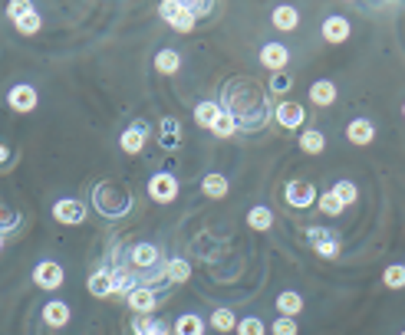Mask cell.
Listing matches in <instances>:
<instances>
[{
	"label": "cell",
	"mask_w": 405,
	"mask_h": 335,
	"mask_svg": "<svg viewBox=\"0 0 405 335\" xmlns=\"http://www.w3.org/2000/svg\"><path fill=\"white\" fill-rule=\"evenodd\" d=\"M92 207L102 214V217H126L132 211V194H129L122 184H99L92 191Z\"/></svg>",
	"instance_id": "6da1fadb"
},
{
	"label": "cell",
	"mask_w": 405,
	"mask_h": 335,
	"mask_svg": "<svg viewBox=\"0 0 405 335\" xmlns=\"http://www.w3.org/2000/svg\"><path fill=\"white\" fill-rule=\"evenodd\" d=\"M158 17H162V20L172 26L175 33H191V30H195V24H198V20L188 13L185 0H165V3H158Z\"/></svg>",
	"instance_id": "7a4b0ae2"
},
{
	"label": "cell",
	"mask_w": 405,
	"mask_h": 335,
	"mask_svg": "<svg viewBox=\"0 0 405 335\" xmlns=\"http://www.w3.org/2000/svg\"><path fill=\"white\" fill-rule=\"evenodd\" d=\"M149 198L155 204H172L178 198V178L168 171H158L149 178Z\"/></svg>",
	"instance_id": "3957f363"
},
{
	"label": "cell",
	"mask_w": 405,
	"mask_h": 335,
	"mask_svg": "<svg viewBox=\"0 0 405 335\" xmlns=\"http://www.w3.org/2000/svg\"><path fill=\"white\" fill-rule=\"evenodd\" d=\"M158 263H162V250L155 247V243H135V247L129 250V266H132V270L149 273Z\"/></svg>",
	"instance_id": "277c9868"
},
{
	"label": "cell",
	"mask_w": 405,
	"mask_h": 335,
	"mask_svg": "<svg viewBox=\"0 0 405 335\" xmlns=\"http://www.w3.org/2000/svg\"><path fill=\"white\" fill-rule=\"evenodd\" d=\"M274 119H277L280 128H290V132H297V128L306 122V109L300 105V102L283 99V102H277V105H274Z\"/></svg>",
	"instance_id": "5b68a950"
},
{
	"label": "cell",
	"mask_w": 405,
	"mask_h": 335,
	"mask_svg": "<svg viewBox=\"0 0 405 335\" xmlns=\"http://www.w3.org/2000/svg\"><path fill=\"white\" fill-rule=\"evenodd\" d=\"M63 280H66V273L56 260H43V263H37V270H33V283H37L40 289H47V293L60 289Z\"/></svg>",
	"instance_id": "8992f818"
},
{
	"label": "cell",
	"mask_w": 405,
	"mask_h": 335,
	"mask_svg": "<svg viewBox=\"0 0 405 335\" xmlns=\"http://www.w3.org/2000/svg\"><path fill=\"white\" fill-rule=\"evenodd\" d=\"M129 309L135 312V316H152L155 306H158V289H152V286H135L132 293L126 296Z\"/></svg>",
	"instance_id": "52a82bcc"
},
{
	"label": "cell",
	"mask_w": 405,
	"mask_h": 335,
	"mask_svg": "<svg viewBox=\"0 0 405 335\" xmlns=\"http://www.w3.org/2000/svg\"><path fill=\"white\" fill-rule=\"evenodd\" d=\"M37 102H40V96H37V89L30 86V83H17V86L7 92V105H10L13 112H20V115L33 112L37 109Z\"/></svg>",
	"instance_id": "ba28073f"
},
{
	"label": "cell",
	"mask_w": 405,
	"mask_h": 335,
	"mask_svg": "<svg viewBox=\"0 0 405 335\" xmlns=\"http://www.w3.org/2000/svg\"><path fill=\"white\" fill-rule=\"evenodd\" d=\"M86 204L83 200H73V198H63V200H56L53 204V217L60 223H69V227H76V223L86 221Z\"/></svg>",
	"instance_id": "9c48e42d"
},
{
	"label": "cell",
	"mask_w": 405,
	"mask_h": 335,
	"mask_svg": "<svg viewBox=\"0 0 405 335\" xmlns=\"http://www.w3.org/2000/svg\"><path fill=\"white\" fill-rule=\"evenodd\" d=\"M306 240L313 243V250H317L320 257H327V260L340 257V237H336V234H327L323 227H310V230H306Z\"/></svg>",
	"instance_id": "30bf717a"
},
{
	"label": "cell",
	"mask_w": 405,
	"mask_h": 335,
	"mask_svg": "<svg viewBox=\"0 0 405 335\" xmlns=\"http://www.w3.org/2000/svg\"><path fill=\"white\" fill-rule=\"evenodd\" d=\"M283 198H287V204H290V207H300V211H304V207H310V204H317V187L313 184H306V181H290V184L283 187Z\"/></svg>",
	"instance_id": "8fae6325"
},
{
	"label": "cell",
	"mask_w": 405,
	"mask_h": 335,
	"mask_svg": "<svg viewBox=\"0 0 405 335\" xmlns=\"http://www.w3.org/2000/svg\"><path fill=\"white\" fill-rule=\"evenodd\" d=\"M287 62H290V50H287L283 43H264V46H261V66H264V69L283 73Z\"/></svg>",
	"instance_id": "7c38bea8"
},
{
	"label": "cell",
	"mask_w": 405,
	"mask_h": 335,
	"mask_svg": "<svg viewBox=\"0 0 405 335\" xmlns=\"http://www.w3.org/2000/svg\"><path fill=\"white\" fill-rule=\"evenodd\" d=\"M145 141H149V125L145 122H132L119 135V148L126 151V155H139L142 148H145Z\"/></svg>",
	"instance_id": "4fadbf2b"
},
{
	"label": "cell",
	"mask_w": 405,
	"mask_h": 335,
	"mask_svg": "<svg viewBox=\"0 0 405 335\" xmlns=\"http://www.w3.org/2000/svg\"><path fill=\"white\" fill-rule=\"evenodd\" d=\"M349 33H353V26H349V20H346V17H340V13H333V17H327V20H323V40H327V43H333V46L346 43V40H349Z\"/></svg>",
	"instance_id": "5bb4252c"
},
{
	"label": "cell",
	"mask_w": 405,
	"mask_h": 335,
	"mask_svg": "<svg viewBox=\"0 0 405 335\" xmlns=\"http://www.w3.org/2000/svg\"><path fill=\"white\" fill-rule=\"evenodd\" d=\"M270 24H274V30H280V33H293V30L300 26V10H297L293 3H280V7H274V13H270Z\"/></svg>",
	"instance_id": "9a60e30c"
},
{
	"label": "cell",
	"mask_w": 405,
	"mask_h": 335,
	"mask_svg": "<svg viewBox=\"0 0 405 335\" xmlns=\"http://www.w3.org/2000/svg\"><path fill=\"white\" fill-rule=\"evenodd\" d=\"M336 83H329V79H317L313 86H310V102L320 105V109H329L333 102H336Z\"/></svg>",
	"instance_id": "2e32d148"
},
{
	"label": "cell",
	"mask_w": 405,
	"mask_h": 335,
	"mask_svg": "<svg viewBox=\"0 0 405 335\" xmlns=\"http://www.w3.org/2000/svg\"><path fill=\"white\" fill-rule=\"evenodd\" d=\"M86 286H89V293H92L96 299H109L113 296V270H109V266L96 270V273L86 280Z\"/></svg>",
	"instance_id": "e0dca14e"
},
{
	"label": "cell",
	"mask_w": 405,
	"mask_h": 335,
	"mask_svg": "<svg viewBox=\"0 0 405 335\" xmlns=\"http://www.w3.org/2000/svg\"><path fill=\"white\" fill-rule=\"evenodd\" d=\"M346 138L353 145H369L376 138V125L369 122V119H353V122L346 125Z\"/></svg>",
	"instance_id": "ac0fdd59"
},
{
	"label": "cell",
	"mask_w": 405,
	"mask_h": 335,
	"mask_svg": "<svg viewBox=\"0 0 405 335\" xmlns=\"http://www.w3.org/2000/svg\"><path fill=\"white\" fill-rule=\"evenodd\" d=\"M158 141H162V148H178V141H181V122H178L175 115H165L162 122H158Z\"/></svg>",
	"instance_id": "d6986e66"
},
{
	"label": "cell",
	"mask_w": 405,
	"mask_h": 335,
	"mask_svg": "<svg viewBox=\"0 0 405 335\" xmlns=\"http://www.w3.org/2000/svg\"><path fill=\"white\" fill-rule=\"evenodd\" d=\"M135 286H139V280L132 273V266H115L113 270V296H129Z\"/></svg>",
	"instance_id": "ffe728a7"
},
{
	"label": "cell",
	"mask_w": 405,
	"mask_h": 335,
	"mask_svg": "<svg viewBox=\"0 0 405 335\" xmlns=\"http://www.w3.org/2000/svg\"><path fill=\"white\" fill-rule=\"evenodd\" d=\"M43 323L50 325V329H63V325L69 323V306L60 302V299L47 302V306H43Z\"/></svg>",
	"instance_id": "44dd1931"
},
{
	"label": "cell",
	"mask_w": 405,
	"mask_h": 335,
	"mask_svg": "<svg viewBox=\"0 0 405 335\" xmlns=\"http://www.w3.org/2000/svg\"><path fill=\"white\" fill-rule=\"evenodd\" d=\"M132 335H175L165 323L152 319V316H135L132 319Z\"/></svg>",
	"instance_id": "7402d4cb"
},
{
	"label": "cell",
	"mask_w": 405,
	"mask_h": 335,
	"mask_svg": "<svg viewBox=\"0 0 405 335\" xmlns=\"http://www.w3.org/2000/svg\"><path fill=\"white\" fill-rule=\"evenodd\" d=\"M277 312L280 316H287V319L300 316V312H304V296L293 293V289H283V293L277 296Z\"/></svg>",
	"instance_id": "603a6c76"
},
{
	"label": "cell",
	"mask_w": 405,
	"mask_h": 335,
	"mask_svg": "<svg viewBox=\"0 0 405 335\" xmlns=\"http://www.w3.org/2000/svg\"><path fill=\"white\" fill-rule=\"evenodd\" d=\"M172 332L175 335H204V319L201 316H195V312H185V316H178L175 319Z\"/></svg>",
	"instance_id": "cb8c5ba5"
},
{
	"label": "cell",
	"mask_w": 405,
	"mask_h": 335,
	"mask_svg": "<svg viewBox=\"0 0 405 335\" xmlns=\"http://www.w3.org/2000/svg\"><path fill=\"white\" fill-rule=\"evenodd\" d=\"M247 227H251V230H257V234L270 230V227H274V211H270V207H264V204L251 207V211H247Z\"/></svg>",
	"instance_id": "d4e9b609"
},
{
	"label": "cell",
	"mask_w": 405,
	"mask_h": 335,
	"mask_svg": "<svg viewBox=\"0 0 405 335\" xmlns=\"http://www.w3.org/2000/svg\"><path fill=\"white\" fill-rule=\"evenodd\" d=\"M323 148H327V135L320 128H304L300 132V151L304 155H320Z\"/></svg>",
	"instance_id": "484cf974"
},
{
	"label": "cell",
	"mask_w": 405,
	"mask_h": 335,
	"mask_svg": "<svg viewBox=\"0 0 405 335\" xmlns=\"http://www.w3.org/2000/svg\"><path fill=\"white\" fill-rule=\"evenodd\" d=\"M155 69H158L162 76H175L178 69H181V56H178V50H168V46H165V50L155 53Z\"/></svg>",
	"instance_id": "4316f807"
},
{
	"label": "cell",
	"mask_w": 405,
	"mask_h": 335,
	"mask_svg": "<svg viewBox=\"0 0 405 335\" xmlns=\"http://www.w3.org/2000/svg\"><path fill=\"white\" fill-rule=\"evenodd\" d=\"M238 128H241V125H238V119H234V112L221 105V115H217V122H215L211 132H215L217 138H234L238 135Z\"/></svg>",
	"instance_id": "83f0119b"
},
{
	"label": "cell",
	"mask_w": 405,
	"mask_h": 335,
	"mask_svg": "<svg viewBox=\"0 0 405 335\" xmlns=\"http://www.w3.org/2000/svg\"><path fill=\"white\" fill-rule=\"evenodd\" d=\"M201 191H204V198H224L228 194V178L224 174H204L201 178Z\"/></svg>",
	"instance_id": "f1b7e54d"
},
{
	"label": "cell",
	"mask_w": 405,
	"mask_h": 335,
	"mask_svg": "<svg viewBox=\"0 0 405 335\" xmlns=\"http://www.w3.org/2000/svg\"><path fill=\"white\" fill-rule=\"evenodd\" d=\"M217 115H221V105L217 102H198L195 105V122L201 125V128H215Z\"/></svg>",
	"instance_id": "f546056e"
},
{
	"label": "cell",
	"mask_w": 405,
	"mask_h": 335,
	"mask_svg": "<svg viewBox=\"0 0 405 335\" xmlns=\"http://www.w3.org/2000/svg\"><path fill=\"white\" fill-rule=\"evenodd\" d=\"M211 329H215V332H234V329H238V316H234V312L231 309H224V306H217L215 312H211Z\"/></svg>",
	"instance_id": "4dcf8cb0"
},
{
	"label": "cell",
	"mask_w": 405,
	"mask_h": 335,
	"mask_svg": "<svg viewBox=\"0 0 405 335\" xmlns=\"http://www.w3.org/2000/svg\"><path fill=\"white\" fill-rule=\"evenodd\" d=\"M165 273H168V283H188L191 280V263L175 257V260L165 263Z\"/></svg>",
	"instance_id": "1f68e13d"
},
{
	"label": "cell",
	"mask_w": 405,
	"mask_h": 335,
	"mask_svg": "<svg viewBox=\"0 0 405 335\" xmlns=\"http://www.w3.org/2000/svg\"><path fill=\"white\" fill-rule=\"evenodd\" d=\"M382 286L386 289H405V263H392L382 270Z\"/></svg>",
	"instance_id": "d6a6232c"
},
{
	"label": "cell",
	"mask_w": 405,
	"mask_h": 335,
	"mask_svg": "<svg viewBox=\"0 0 405 335\" xmlns=\"http://www.w3.org/2000/svg\"><path fill=\"white\" fill-rule=\"evenodd\" d=\"M336 198H340V204L342 207H349V204H356V198H359V191H356V184L353 181H336V184L329 187Z\"/></svg>",
	"instance_id": "836d02e7"
},
{
	"label": "cell",
	"mask_w": 405,
	"mask_h": 335,
	"mask_svg": "<svg viewBox=\"0 0 405 335\" xmlns=\"http://www.w3.org/2000/svg\"><path fill=\"white\" fill-rule=\"evenodd\" d=\"M238 335H267V325L264 319H257V316H247V319H238Z\"/></svg>",
	"instance_id": "e575fe53"
},
{
	"label": "cell",
	"mask_w": 405,
	"mask_h": 335,
	"mask_svg": "<svg viewBox=\"0 0 405 335\" xmlns=\"http://www.w3.org/2000/svg\"><path fill=\"white\" fill-rule=\"evenodd\" d=\"M317 207H320L323 214H329V217H340V214H342V204H340V198H336L333 191L320 194V198H317Z\"/></svg>",
	"instance_id": "d590c367"
},
{
	"label": "cell",
	"mask_w": 405,
	"mask_h": 335,
	"mask_svg": "<svg viewBox=\"0 0 405 335\" xmlns=\"http://www.w3.org/2000/svg\"><path fill=\"white\" fill-rule=\"evenodd\" d=\"M293 86V79L287 73H270V83H267V89L274 92V96H287Z\"/></svg>",
	"instance_id": "8d00e7d4"
},
{
	"label": "cell",
	"mask_w": 405,
	"mask_h": 335,
	"mask_svg": "<svg viewBox=\"0 0 405 335\" xmlns=\"http://www.w3.org/2000/svg\"><path fill=\"white\" fill-rule=\"evenodd\" d=\"M17 223H20V214L7 207L3 200H0V234H7V230H17Z\"/></svg>",
	"instance_id": "74e56055"
},
{
	"label": "cell",
	"mask_w": 405,
	"mask_h": 335,
	"mask_svg": "<svg viewBox=\"0 0 405 335\" xmlns=\"http://www.w3.org/2000/svg\"><path fill=\"white\" fill-rule=\"evenodd\" d=\"M17 30H20V33H24V37H30V33H37L40 26H43V20H40V13L33 10V13H26V17H20V20H17Z\"/></svg>",
	"instance_id": "f35d334b"
},
{
	"label": "cell",
	"mask_w": 405,
	"mask_h": 335,
	"mask_svg": "<svg viewBox=\"0 0 405 335\" xmlns=\"http://www.w3.org/2000/svg\"><path fill=\"white\" fill-rule=\"evenodd\" d=\"M297 332H300L297 319H287V316L274 319V325H270V335H297Z\"/></svg>",
	"instance_id": "ab89813d"
},
{
	"label": "cell",
	"mask_w": 405,
	"mask_h": 335,
	"mask_svg": "<svg viewBox=\"0 0 405 335\" xmlns=\"http://www.w3.org/2000/svg\"><path fill=\"white\" fill-rule=\"evenodd\" d=\"M26 13H33V3H30V0H13V3H7V17H10L13 24H17L20 17H26Z\"/></svg>",
	"instance_id": "60d3db41"
},
{
	"label": "cell",
	"mask_w": 405,
	"mask_h": 335,
	"mask_svg": "<svg viewBox=\"0 0 405 335\" xmlns=\"http://www.w3.org/2000/svg\"><path fill=\"white\" fill-rule=\"evenodd\" d=\"M185 7H188V13L198 20V17H211L215 13V3L211 0H198V3H191V0H185Z\"/></svg>",
	"instance_id": "b9f144b4"
},
{
	"label": "cell",
	"mask_w": 405,
	"mask_h": 335,
	"mask_svg": "<svg viewBox=\"0 0 405 335\" xmlns=\"http://www.w3.org/2000/svg\"><path fill=\"white\" fill-rule=\"evenodd\" d=\"M3 162H10V148H7V145H0V164Z\"/></svg>",
	"instance_id": "7bdbcfd3"
},
{
	"label": "cell",
	"mask_w": 405,
	"mask_h": 335,
	"mask_svg": "<svg viewBox=\"0 0 405 335\" xmlns=\"http://www.w3.org/2000/svg\"><path fill=\"white\" fill-rule=\"evenodd\" d=\"M0 250H3V234H0Z\"/></svg>",
	"instance_id": "ee69618b"
},
{
	"label": "cell",
	"mask_w": 405,
	"mask_h": 335,
	"mask_svg": "<svg viewBox=\"0 0 405 335\" xmlns=\"http://www.w3.org/2000/svg\"><path fill=\"white\" fill-rule=\"evenodd\" d=\"M402 115H405V105H402Z\"/></svg>",
	"instance_id": "f6af8a7d"
},
{
	"label": "cell",
	"mask_w": 405,
	"mask_h": 335,
	"mask_svg": "<svg viewBox=\"0 0 405 335\" xmlns=\"http://www.w3.org/2000/svg\"><path fill=\"white\" fill-rule=\"evenodd\" d=\"M399 335H405V332H399Z\"/></svg>",
	"instance_id": "bcb514c9"
}]
</instances>
